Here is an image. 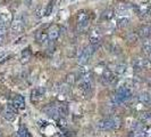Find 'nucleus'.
<instances>
[{
	"label": "nucleus",
	"mask_w": 151,
	"mask_h": 137,
	"mask_svg": "<svg viewBox=\"0 0 151 137\" xmlns=\"http://www.w3.org/2000/svg\"><path fill=\"white\" fill-rule=\"evenodd\" d=\"M121 124H122V121L118 117H111V118H106V119L98 121L97 128L99 130L107 131V130H114V129L119 128Z\"/></svg>",
	"instance_id": "f257e3e1"
},
{
	"label": "nucleus",
	"mask_w": 151,
	"mask_h": 137,
	"mask_svg": "<svg viewBox=\"0 0 151 137\" xmlns=\"http://www.w3.org/2000/svg\"><path fill=\"white\" fill-rule=\"evenodd\" d=\"M131 97H132L131 90L128 88H126V87H121V88H118L116 94L111 97V103L114 105H121L125 102L130 101Z\"/></svg>",
	"instance_id": "f03ea898"
},
{
	"label": "nucleus",
	"mask_w": 151,
	"mask_h": 137,
	"mask_svg": "<svg viewBox=\"0 0 151 137\" xmlns=\"http://www.w3.org/2000/svg\"><path fill=\"white\" fill-rule=\"evenodd\" d=\"M43 112L50 117V118H54V119H58L60 115H59V112H58V109H57V105L55 104H49L47 106L43 108Z\"/></svg>",
	"instance_id": "7ed1b4c3"
},
{
	"label": "nucleus",
	"mask_w": 151,
	"mask_h": 137,
	"mask_svg": "<svg viewBox=\"0 0 151 137\" xmlns=\"http://www.w3.org/2000/svg\"><path fill=\"white\" fill-rule=\"evenodd\" d=\"M47 34H48L49 41H55L57 40L58 37L60 36V30H59V27H57V25H52V27H49Z\"/></svg>",
	"instance_id": "20e7f679"
},
{
	"label": "nucleus",
	"mask_w": 151,
	"mask_h": 137,
	"mask_svg": "<svg viewBox=\"0 0 151 137\" xmlns=\"http://www.w3.org/2000/svg\"><path fill=\"white\" fill-rule=\"evenodd\" d=\"M46 94V88L44 87H39L34 90H32V94H31V99L34 102H38L39 99H41L42 96Z\"/></svg>",
	"instance_id": "39448f33"
},
{
	"label": "nucleus",
	"mask_w": 151,
	"mask_h": 137,
	"mask_svg": "<svg viewBox=\"0 0 151 137\" xmlns=\"http://www.w3.org/2000/svg\"><path fill=\"white\" fill-rule=\"evenodd\" d=\"M24 30V22L21 20V18H18L17 21H15L12 23V32L13 33H21L22 31Z\"/></svg>",
	"instance_id": "423d86ee"
},
{
	"label": "nucleus",
	"mask_w": 151,
	"mask_h": 137,
	"mask_svg": "<svg viewBox=\"0 0 151 137\" xmlns=\"http://www.w3.org/2000/svg\"><path fill=\"white\" fill-rule=\"evenodd\" d=\"M137 36L141 38H148L151 36V27L150 25H142L137 30Z\"/></svg>",
	"instance_id": "0eeeda50"
},
{
	"label": "nucleus",
	"mask_w": 151,
	"mask_h": 137,
	"mask_svg": "<svg viewBox=\"0 0 151 137\" xmlns=\"http://www.w3.org/2000/svg\"><path fill=\"white\" fill-rule=\"evenodd\" d=\"M13 103L15 104V106L18 110H23L25 108V101H24V97L22 95H16L13 99Z\"/></svg>",
	"instance_id": "6e6552de"
},
{
	"label": "nucleus",
	"mask_w": 151,
	"mask_h": 137,
	"mask_svg": "<svg viewBox=\"0 0 151 137\" xmlns=\"http://www.w3.org/2000/svg\"><path fill=\"white\" fill-rule=\"evenodd\" d=\"M35 40L38 41L39 43H47L49 41V38H48V34L47 32H42V31H38L37 34H35Z\"/></svg>",
	"instance_id": "1a4fd4ad"
},
{
	"label": "nucleus",
	"mask_w": 151,
	"mask_h": 137,
	"mask_svg": "<svg viewBox=\"0 0 151 137\" xmlns=\"http://www.w3.org/2000/svg\"><path fill=\"white\" fill-rule=\"evenodd\" d=\"M139 101L147 106H151V95L148 93H141L139 95Z\"/></svg>",
	"instance_id": "9d476101"
},
{
	"label": "nucleus",
	"mask_w": 151,
	"mask_h": 137,
	"mask_svg": "<svg viewBox=\"0 0 151 137\" xmlns=\"http://www.w3.org/2000/svg\"><path fill=\"white\" fill-rule=\"evenodd\" d=\"M85 21H90V16H89V14H86L85 10H81L76 14V22L77 23L85 22Z\"/></svg>",
	"instance_id": "9b49d317"
},
{
	"label": "nucleus",
	"mask_w": 151,
	"mask_h": 137,
	"mask_svg": "<svg viewBox=\"0 0 151 137\" xmlns=\"http://www.w3.org/2000/svg\"><path fill=\"white\" fill-rule=\"evenodd\" d=\"M0 20H1V22H3L7 27L9 25V24H12L13 22V16H12V14L10 13H2L0 14Z\"/></svg>",
	"instance_id": "f8f14e48"
},
{
	"label": "nucleus",
	"mask_w": 151,
	"mask_h": 137,
	"mask_svg": "<svg viewBox=\"0 0 151 137\" xmlns=\"http://www.w3.org/2000/svg\"><path fill=\"white\" fill-rule=\"evenodd\" d=\"M2 117H3L5 120H7V121H13L15 119V117H16V113L13 112V111H10L9 109H6L2 112Z\"/></svg>",
	"instance_id": "ddd939ff"
},
{
	"label": "nucleus",
	"mask_w": 151,
	"mask_h": 137,
	"mask_svg": "<svg viewBox=\"0 0 151 137\" xmlns=\"http://www.w3.org/2000/svg\"><path fill=\"white\" fill-rule=\"evenodd\" d=\"M90 58H91V57H89V56L82 50V52L79 54V56H77V63L81 64V65H84V64H86V63L89 62Z\"/></svg>",
	"instance_id": "4468645a"
},
{
	"label": "nucleus",
	"mask_w": 151,
	"mask_h": 137,
	"mask_svg": "<svg viewBox=\"0 0 151 137\" xmlns=\"http://www.w3.org/2000/svg\"><path fill=\"white\" fill-rule=\"evenodd\" d=\"M31 56H32V52H31V49L30 48H26V49H24L23 52H22V56H21V62L22 63H26L30 61V58H31Z\"/></svg>",
	"instance_id": "2eb2a0df"
},
{
	"label": "nucleus",
	"mask_w": 151,
	"mask_h": 137,
	"mask_svg": "<svg viewBox=\"0 0 151 137\" xmlns=\"http://www.w3.org/2000/svg\"><path fill=\"white\" fill-rule=\"evenodd\" d=\"M139 119L142 123H147L151 120V113L150 112H141L139 115Z\"/></svg>",
	"instance_id": "dca6fc26"
},
{
	"label": "nucleus",
	"mask_w": 151,
	"mask_h": 137,
	"mask_svg": "<svg viewBox=\"0 0 151 137\" xmlns=\"http://www.w3.org/2000/svg\"><path fill=\"white\" fill-rule=\"evenodd\" d=\"M145 65V61L142 58H137L134 61V71H141Z\"/></svg>",
	"instance_id": "f3484780"
},
{
	"label": "nucleus",
	"mask_w": 151,
	"mask_h": 137,
	"mask_svg": "<svg viewBox=\"0 0 151 137\" xmlns=\"http://www.w3.org/2000/svg\"><path fill=\"white\" fill-rule=\"evenodd\" d=\"M57 109H58V112H59V115L60 117H66L67 113H68V108L66 104H58L57 105Z\"/></svg>",
	"instance_id": "a211bd4d"
},
{
	"label": "nucleus",
	"mask_w": 151,
	"mask_h": 137,
	"mask_svg": "<svg viewBox=\"0 0 151 137\" xmlns=\"http://www.w3.org/2000/svg\"><path fill=\"white\" fill-rule=\"evenodd\" d=\"M83 52L88 55L89 57H91L92 55L94 54V52H96V47L92 46V45H89V46H86V47L83 49Z\"/></svg>",
	"instance_id": "6ab92c4d"
},
{
	"label": "nucleus",
	"mask_w": 151,
	"mask_h": 137,
	"mask_svg": "<svg viewBox=\"0 0 151 137\" xmlns=\"http://www.w3.org/2000/svg\"><path fill=\"white\" fill-rule=\"evenodd\" d=\"M112 16H114V10L112 9H107V10H105L103 13L101 14V18L105 20V21L110 20Z\"/></svg>",
	"instance_id": "aec40b11"
},
{
	"label": "nucleus",
	"mask_w": 151,
	"mask_h": 137,
	"mask_svg": "<svg viewBox=\"0 0 151 137\" xmlns=\"http://www.w3.org/2000/svg\"><path fill=\"white\" fill-rule=\"evenodd\" d=\"M66 82L68 86H73L76 82V74L75 73H69L66 77Z\"/></svg>",
	"instance_id": "412c9836"
},
{
	"label": "nucleus",
	"mask_w": 151,
	"mask_h": 137,
	"mask_svg": "<svg viewBox=\"0 0 151 137\" xmlns=\"http://www.w3.org/2000/svg\"><path fill=\"white\" fill-rule=\"evenodd\" d=\"M17 136L18 137H30V134H28V130L25 128V127H21L18 133H17Z\"/></svg>",
	"instance_id": "4be33fe9"
},
{
	"label": "nucleus",
	"mask_w": 151,
	"mask_h": 137,
	"mask_svg": "<svg viewBox=\"0 0 151 137\" xmlns=\"http://www.w3.org/2000/svg\"><path fill=\"white\" fill-rule=\"evenodd\" d=\"M128 23H130V21H128V18L127 17H122V18H119L118 21H117V25L119 27H125L128 25Z\"/></svg>",
	"instance_id": "5701e85b"
},
{
	"label": "nucleus",
	"mask_w": 151,
	"mask_h": 137,
	"mask_svg": "<svg viewBox=\"0 0 151 137\" xmlns=\"http://www.w3.org/2000/svg\"><path fill=\"white\" fill-rule=\"evenodd\" d=\"M126 39H127V41H128L130 43H134V42H137V33L131 32L130 34H127Z\"/></svg>",
	"instance_id": "b1692460"
},
{
	"label": "nucleus",
	"mask_w": 151,
	"mask_h": 137,
	"mask_svg": "<svg viewBox=\"0 0 151 137\" xmlns=\"http://www.w3.org/2000/svg\"><path fill=\"white\" fill-rule=\"evenodd\" d=\"M51 13H52V2H49L47 5V7L44 8V10H43V15L44 16H49Z\"/></svg>",
	"instance_id": "393cba45"
},
{
	"label": "nucleus",
	"mask_w": 151,
	"mask_h": 137,
	"mask_svg": "<svg viewBox=\"0 0 151 137\" xmlns=\"http://www.w3.org/2000/svg\"><path fill=\"white\" fill-rule=\"evenodd\" d=\"M6 34H7V29L6 27H0V45L5 41Z\"/></svg>",
	"instance_id": "a878e982"
},
{
	"label": "nucleus",
	"mask_w": 151,
	"mask_h": 137,
	"mask_svg": "<svg viewBox=\"0 0 151 137\" xmlns=\"http://www.w3.org/2000/svg\"><path fill=\"white\" fill-rule=\"evenodd\" d=\"M125 71H126V65H124V64H118L116 66V73L117 74H123V73H125Z\"/></svg>",
	"instance_id": "bb28decb"
},
{
	"label": "nucleus",
	"mask_w": 151,
	"mask_h": 137,
	"mask_svg": "<svg viewBox=\"0 0 151 137\" xmlns=\"http://www.w3.org/2000/svg\"><path fill=\"white\" fill-rule=\"evenodd\" d=\"M7 109H9L10 111L15 112V113H17V112H18V109L15 106V104L13 103V101H12V102H8V104H7Z\"/></svg>",
	"instance_id": "cd10ccee"
},
{
	"label": "nucleus",
	"mask_w": 151,
	"mask_h": 137,
	"mask_svg": "<svg viewBox=\"0 0 151 137\" xmlns=\"http://www.w3.org/2000/svg\"><path fill=\"white\" fill-rule=\"evenodd\" d=\"M59 90H60V93H65V94H67V93L69 92V87H67L66 85H63V86L59 87Z\"/></svg>",
	"instance_id": "c85d7f7f"
},
{
	"label": "nucleus",
	"mask_w": 151,
	"mask_h": 137,
	"mask_svg": "<svg viewBox=\"0 0 151 137\" xmlns=\"http://www.w3.org/2000/svg\"><path fill=\"white\" fill-rule=\"evenodd\" d=\"M127 9V6L126 5H124V3H119V5H117V10H119V12H124V10H126Z\"/></svg>",
	"instance_id": "c756f323"
},
{
	"label": "nucleus",
	"mask_w": 151,
	"mask_h": 137,
	"mask_svg": "<svg viewBox=\"0 0 151 137\" xmlns=\"http://www.w3.org/2000/svg\"><path fill=\"white\" fill-rule=\"evenodd\" d=\"M34 13H35V15H37L38 17H40V16H41V14H43V12H41V6H39V7H38V9H37Z\"/></svg>",
	"instance_id": "7c9ffc66"
},
{
	"label": "nucleus",
	"mask_w": 151,
	"mask_h": 137,
	"mask_svg": "<svg viewBox=\"0 0 151 137\" xmlns=\"http://www.w3.org/2000/svg\"><path fill=\"white\" fill-rule=\"evenodd\" d=\"M60 124H63V126H66V121H65V120H63V119H60Z\"/></svg>",
	"instance_id": "2f4dec72"
},
{
	"label": "nucleus",
	"mask_w": 151,
	"mask_h": 137,
	"mask_svg": "<svg viewBox=\"0 0 151 137\" xmlns=\"http://www.w3.org/2000/svg\"><path fill=\"white\" fill-rule=\"evenodd\" d=\"M8 1H9V0H1V3H2V5H5V3H6V2H8Z\"/></svg>",
	"instance_id": "473e14b6"
}]
</instances>
